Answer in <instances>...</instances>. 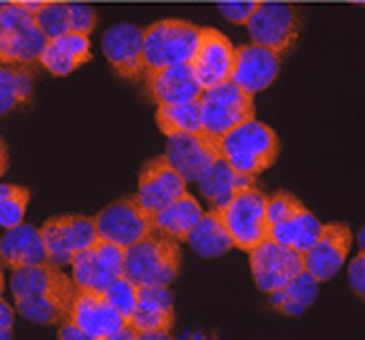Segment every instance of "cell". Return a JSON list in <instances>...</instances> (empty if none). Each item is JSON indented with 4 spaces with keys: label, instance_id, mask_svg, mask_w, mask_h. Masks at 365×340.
<instances>
[{
    "label": "cell",
    "instance_id": "1",
    "mask_svg": "<svg viewBox=\"0 0 365 340\" xmlns=\"http://www.w3.org/2000/svg\"><path fill=\"white\" fill-rule=\"evenodd\" d=\"M219 157L234 172L256 179L279 157V137L269 125L251 117L219 137Z\"/></svg>",
    "mask_w": 365,
    "mask_h": 340
},
{
    "label": "cell",
    "instance_id": "2",
    "mask_svg": "<svg viewBox=\"0 0 365 340\" xmlns=\"http://www.w3.org/2000/svg\"><path fill=\"white\" fill-rule=\"evenodd\" d=\"M182 269V251L179 241L162 234H149L137 244L125 249L122 278L142 286H172Z\"/></svg>",
    "mask_w": 365,
    "mask_h": 340
},
{
    "label": "cell",
    "instance_id": "3",
    "mask_svg": "<svg viewBox=\"0 0 365 340\" xmlns=\"http://www.w3.org/2000/svg\"><path fill=\"white\" fill-rule=\"evenodd\" d=\"M202 28L189 20H157L147 25L142 33V63L145 75L154 70L169 68V65H187L192 63L194 53L199 48Z\"/></svg>",
    "mask_w": 365,
    "mask_h": 340
},
{
    "label": "cell",
    "instance_id": "4",
    "mask_svg": "<svg viewBox=\"0 0 365 340\" xmlns=\"http://www.w3.org/2000/svg\"><path fill=\"white\" fill-rule=\"evenodd\" d=\"M40 3H3L0 8V60L3 65H23L33 68L40 60L45 38L35 25V10Z\"/></svg>",
    "mask_w": 365,
    "mask_h": 340
},
{
    "label": "cell",
    "instance_id": "5",
    "mask_svg": "<svg viewBox=\"0 0 365 340\" xmlns=\"http://www.w3.org/2000/svg\"><path fill=\"white\" fill-rule=\"evenodd\" d=\"M321 229L323 224L316 214L308 211L293 194L276 192L274 197H266V239L306 254L316 244Z\"/></svg>",
    "mask_w": 365,
    "mask_h": 340
},
{
    "label": "cell",
    "instance_id": "6",
    "mask_svg": "<svg viewBox=\"0 0 365 340\" xmlns=\"http://www.w3.org/2000/svg\"><path fill=\"white\" fill-rule=\"evenodd\" d=\"M251 117H256L254 97L246 95L231 80L207 87L199 95V120H202V132L207 137H224L229 130Z\"/></svg>",
    "mask_w": 365,
    "mask_h": 340
},
{
    "label": "cell",
    "instance_id": "7",
    "mask_svg": "<svg viewBox=\"0 0 365 340\" xmlns=\"http://www.w3.org/2000/svg\"><path fill=\"white\" fill-rule=\"evenodd\" d=\"M217 214L234 241V249L249 254L261 241H266V194L261 189H241L217 209Z\"/></svg>",
    "mask_w": 365,
    "mask_h": 340
},
{
    "label": "cell",
    "instance_id": "8",
    "mask_svg": "<svg viewBox=\"0 0 365 340\" xmlns=\"http://www.w3.org/2000/svg\"><path fill=\"white\" fill-rule=\"evenodd\" d=\"M40 236H43L45 251H48V264L58 266V269L70 266L75 254L90 249L97 241L95 221L90 216H77V214L48 219L40 226Z\"/></svg>",
    "mask_w": 365,
    "mask_h": 340
},
{
    "label": "cell",
    "instance_id": "9",
    "mask_svg": "<svg viewBox=\"0 0 365 340\" xmlns=\"http://www.w3.org/2000/svg\"><path fill=\"white\" fill-rule=\"evenodd\" d=\"M95 221L97 239L107 241V244H115L120 249L137 244L145 236L154 234L152 216L135 202V197L120 199V202L105 206L97 216H92Z\"/></svg>",
    "mask_w": 365,
    "mask_h": 340
},
{
    "label": "cell",
    "instance_id": "10",
    "mask_svg": "<svg viewBox=\"0 0 365 340\" xmlns=\"http://www.w3.org/2000/svg\"><path fill=\"white\" fill-rule=\"evenodd\" d=\"M246 28L254 45L284 55L298 40V13L286 3H256Z\"/></svg>",
    "mask_w": 365,
    "mask_h": 340
},
{
    "label": "cell",
    "instance_id": "11",
    "mask_svg": "<svg viewBox=\"0 0 365 340\" xmlns=\"http://www.w3.org/2000/svg\"><path fill=\"white\" fill-rule=\"evenodd\" d=\"M351 244L353 231L348 224H341V221L323 224L316 244L303 254V271L316 283L331 281L343 269V264H346Z\"/></svg>",
    "mask_w": 365,
    "mask_h": 340
},
{
    "label": "cell",
    "instance_id": "12",
    "mask_svg": "<svg viewBox=\"0 0 365 340\" xmlns=\"http://www.w3.org/2000/svg\"><path fill=\"white\" fill-rule=\"evenodd\" d=\"M122 264H125V249L107 241L97 239L90 249L75 254L70 261L73 269V283L85 291H105L115 278L122 276Z\"/></svg>",
    "mask_w": 365,
    "mask_h": 340
},
{
    "label": "cell",
    "instance_id": "13",
    "mask_svg": "<svg viewBox=\"0 0 365 340\" xmlns=\"http://www.w3.org/2000/svg\"><path fill=\"white\" fill-rule=\"evenodd\" d=\"M249 264L256 288L264 293H271L284 288L296 273L303 271V254L266 239L256 249L249 251Z\"/></svg>",
    "mask_w": 365,
    "mask_h": 340
},
{
    "label": "cell",
    "instance_id": "14",
    "mask_svg": "<svg viewBox=\"0 0 365 340\" xmlns=\"http://www.w3.org/2000/svg\"><path fill=\"white\" fill-rule=\"evenodd\" d=\"M164 159L184 182H197L219 159V139L207 137L204 132L169 135Z\"/></svg>",
    "mask_w": 365,
    "mask_h": 340
},
{
    "label": "cell",
    "instance_id": "15",
    "mask_svg": "<svg viewBox=\"0 0 365 340\" xmlns=\"http://www.w3.org/2000/svg\"><path fill=\"white\" fill-rule=\"evenodd\" d=\"M281 72V55L274 53L269 48H261V45H241L236 48L234 55V68H231V77L236 87L246 92V95L254 97L256 92L269 90L276 82Z\"/></svg>",
    "mask_w": 365,
    "mask_h": 340
},
{
    "label": "cell",
    "instance_id": "16",
    "mask_svg": "<svg viewBox=\"0 0 365 340\" xmlns=\"http://www.w3.org/2000/svg\"><path fill=\"white\" fill-rule=\"evenodd\" d=\"M234 55L236 48L224 33L217 28H202V38H199V48L192 58V72L202 90L214 85H221L231 77L234 68Z\"/></svg>",
    "mask_w": 365,
    "mask_h": 340
},
{
    "label": "cell",
    "instance_id": "17",
    "mask_svg": "<svg viewBox=\"0 0 365 340\" xmlns=\"http://www.w3.org/2000/svg\"><path fill=\"white\" fill-rule=\"evenodd\" d=\"M142 33L145 28L135 23H117L102 35V53L110 68L122 80H142L145 63H142Z\"/></svg>",
    "mask_w": 365,
    "mask_h": 340
},
{
    "label": "cell",
    "instance_id": "18",
    "mask_svg": "<svg viewBox=\"0 0 365 340\" xmlns=\"http://www.w3.org/2000/svg\"><path fill=\"white\" fill-rule=\"evenodd\" d=\"M187 192V182L174 172L164 157L147 159L140 172V184H137L135 202L147 211L149 216L162 211L174 199H179Z\"/></svg>",
    "mask_w": 365,
    "mask_h": 340
},
{
    "label": "cell",
    "instance_id": "19",
    "mask_svg": "<svg viewBox=\"0 0 365 340\" xmlns=\"http://www.w3.org/2000/svg\"><path fill=\"white\" fill-rule=\"evenodd\" d=\"M77 286L73 278L65 276L63 269L53 264H40V266H25V269H15L10 273V293L13 298H30V296H50L65 301L73 306Z\"/></svg>",
    "mask_w": 365,
    "mask_h": 340
},
{
    "label": "cell",
    "instance_id": "20",
    "mask_svg": "<svg viewBox=\"0 0 365 340\" xmlns=\"http://www.w3.org/2000/svg\"><path fill=\"white\" fill-rule=\"evenodd\" d=\"M70 323H75L80 331H85L87 336L102 340L110 333H117L120 328L127 326V321L107 303L102 291H85L77 288L73 306H70Z\"/></svg>",
    "mask_w": 365,
    "mask_h": 340
},
{
    "label": "cell",
    "instance_id": "21",
    "mask_svg": "<svg viewBox=\"0 0 365 340\" xmlns=\"http://www.w3.org/2000/svg\"><path fill=\"white\" fill-rule=\"evenodd\" d=\"M40 264H48V251L38 226L18 224L5 229V234L0 236V266L15 271Z\"/></svg>",
    "mask_w": 365,
    "mask_h": 340
},
{
    "label": "cell",
    "instance_id": "22",
    "mask_svg": "<svg viewBox=\"0 0 365 340\" xmlns=\"http://www.w3.org/2000/svg\"><path fill=\"white\" fill-rule=\"evenodd\" d=\"M147 92L157 105H179V102L199 100L202 85L192 72V65H169L145 75Z\"/></svg>",
    "mask_w": 365,
    "mask_h": 340
},
{
    "label": "cell",
    "instance_id": "23",
    "mask_svg": "<svg viewBox=\"0 0 365 340\" xmlns=\"http://www.w3.org/2000/svg\"><path fill=\"white\" fill-rule=\"evenodd\" d=\"M90 58H92L90 35L65 33V35H60V38H53L45 43L38 65H43V68L55 77H68V75H73L77 68L90 63Z\"/></svg>",
    "mask_w": 365,
    "mask_h": 340
},
{
    "label": "cell",
    "instance_id": "24",
    "mask_svg": "<svg viewBox=\"0 0 365 340\" xmlns=\"http://www.w3.org/2000/svg\"><path fill=\"white\" fill-rule=\"evenodd\" d=\"M137 333L167 331L174 326V296L169 286H142L137 293V308L130 318Z\"/></svg>",
    "mask_w": 365,
    "mask_h": 340
},
{
    "label": "cell",
    "instance_id": "25",
    "mask_svg": "<svg viewBox=\"0 0 365 340\" xmlns=\"http://www.w3.org/2000/svg\"><path fill=\"white\" fill-rule=\"evenodd\" d=\"M197 187H199V192H202V197L209 202V206L217 211L229 202L236 192H241V189H246V187H254V179L234 172V169L219 157L217 162L197 179Z\"/></svg>",
    "mask_w": 365,
    "mask_h": 340
},
{
    "label": "cell",
    "instance_id": "26",
    "mask_svg": "<svg viewBox=\"0 0 365 340\" xmlns=\"http://www.w3.org/2000/svg\"><path fill=\"white\" fill-rule=\"evenodd\" d=\"M204 209L197 202V197L189 192H184L179 199H174L169 206H164L162 211L152 214L154 231L162 236H169L174 241H184V236L197 226V221L202 219Z\"/></svg>",
    "mask_w": 365,
    "mask_h": 340
},
{
    "label": "cell",
    "instance_id": "27",
    "mask_svg": "<svg viewBox=\"0 0 365 340\" xmlns=\"http://www.w3.org/2000/svg\"><path fill=\"white\" fill-rule=\"evenodd\" d=\"M184 244L192 246L194 254H199L202 259H219V256H226L234 249V241H231L229 231L221 224L219 214L214 209L204 211L197 226L184 236Z\"/></svg>",
    "mask_w": 365,
    "mask_h": 340
},
{
    "label": "cell",
    "instance_id": "28",
    "mask_svg": "<svg viewBox=\"0 0 365 340\" xmlns=\"http://www.w3.org/2000/svg\"><path fill=\"white\" fill-rule=\"evenodd\" d=\"M316 298H318V283L306 271H301L284 288L269 293V306L276 308L279 313H284V316L298 318L316 303Z\"/></svg>",
    "mask_w": 365,
    "mask_h": 340
},
{
    "label": "cell",
    "instance_id": "29",
    "mask_svg": "<svg viewBox=\"0 0 365 340\" xmlns=\"http://www.w3.org/2000/svg\"><path fill=\"white\" fill-rule=\"evenodd\" d=\"M35 75L23 65H3L0 68V117L25 107L33 100Z\"/></svg>",
    "mask_w": 365,
    "mask_h": 340
},
{
    "label": "cell",
    "instance_id": "30",
    "mask_svg": "<svg viewBox=\"0 0 365 340\" xmlns=\"http://www.w3.org/2000/svg\"><path fill=\"white\" fill-rule=\"evenodd\" d=\"M154 120H157V127L164 137L202 132L199 100L179 102V105H157V115H154Z\"/></svg>",
    "mask_w": 365,
    "mask_h": 340
},
{
    "label": "cell",
    "instance_id": "31",
    "mask_svg": "<svg viewBox=\"0 0 365 340\" xmlns=\"http://www.w3.org/2000/svg\"><path fill=\"white\" fill-rule=\"evenodd\" d=\"M15 311H18V316H23L30 323L60 326L63 321H68L70 303L58 301V298H50V296H30V298H18L15 301Z\"/></svg>",
    "mask_w": 365,
    "mask_h": 340
},
{
    "label": "cell",
    "instance_id": "32",
    "mask_svg": "<svg viewBox=\"0 0 365 340\" xmlns=\"http://www.w3.org/2000/svg\"><path fill=\"white\" fill-rule=\"evenodd\" d=\"M28 202L30 192L25 187L0 182V226L3 229H13V226L23 224Z\"/></svg>",
    "mask_w": 365,
    "mask_h": 340
},
{
    "label": "cell",
    "instance_id": "33",
    "mask_svg": "<svg viewBox=\"0 0 365 340\" xmlns=\"http://www.w3.org/2000/svg\"><path fill=\"white\" fill-rule=\"evenodd\" d=\"M35 25L48 40L70 33L68 3H40L35 10Z\"/></svg>",
    "mask_w": 365,
    "mask_h": 340
},
{
    "label": "cell",
    "instance_id": "34",
    "mask_svg": "<svg viewBox=\"0 0 365 340\" xmlns=\"http://www.w3.org/2000/svg\"><path fill=\"white\" fill-rule=\"evenodd\" d=\"M102 293H105L107 303H110V306L130 323L132 313H135V308H137V293H140V288H137L135 283L127 281V278L120 276V278H115Z\"/></svg>",
    "mask_w": 365,
    "mask_h": 340
},
{
    "label": "cell",
    "instance_id": "35",
    "mask_svg": "<svg viewBox=\"0 0 365 340\" xmlns=\"http://www.w3.org/2000/svg\"><path fill=\"white\" fill-rule=\"evenodd\" d=\"M68 15H70V33L90 35L97 25V13L95 8L85 3H68Z\"/></svg>",
    "mask_w": 365,
    "mask_h": 340
},
{
    "label": "cell",
    "instance_id": "36",
    "mask_svg": "<svg viewBox=\"0 0 365 340\" xmlns=\"http://www.w3.org/2000/svg\"><path fill=\"white\" fill-rule=\"evenodd\" d=\"M254 8L256 0H226V3H219V13L234 25H246Z\"/></svg>",
    "mask_w": 365,
    "mask_h": 340
},
{
    "label": "cell",
    "instance_id": "37",
    "mask_svg": "<svg viewBox=\"0 0 365 340\" xmlns=\"http://www.w3.org/2000/svg\"><path fill=\"white\" fill-rule=\"evenodd\" d=\"M348 278H351L353 293H356L358 298H363L365 296V254L363 251L351 261V273H348Z\"/></svg>",
    "mask_w": 365,
    "mask_h": 340
},
{
    "label": "cell",
    "instance_id": "38",
    "mask_svg": "<svg viewBox=\"0 0 365 340\" xmlns=\"http://www.w3.org/2000/svg\"><path fill=\"white\" fill-rule=\"evenodd\" d=\"M58 338H60V340H97V338H92V336H87L85 331H80V328H77L75 323H70V321H63V323H60Z\"/></svg>",
    "mask_w": 365,
    "mask_h": 340
},
{
    "label": "cell",
    "instance_id": "39",
    "mask_svg": "<svg viewBox=\"0 0 365 340\" xmlns=\"http://www.w3.org/2000/svg\"><path fill=\"white\" fill-rule=\"evenodd\" d=\"M13 321H15V308L10 303H5L3 296H0V328H13Z\"/></svg>",
    "mask_w": 365,
    "mask_h": 340
},
{
    "label": "cell",
    "instance_id": "40",
    "mask_svg": "<svg viewBox=\"0 0 365 340\" xmlns=\"http://www.w3.org/2000/svg\"><path fill=\"white\" fill-rule=\"evenodd\" d=\"M102 340H137V331L130 326V323H127L125 328H120L117 333H110V336L102 338Z\"/></svg>",
    "mask_w": 365,
    "mask_h": 340
},
{
    "label": "cell",
    "instance_id": "41",
    "mask_svg": "<svg viewBox=\"0 0 365 340\" xmlns=\"http://www.w3.org/2000/svg\"><path fill=\"white\" fill-rule=\"evenodd\" d=\"M137 340H174V338L167 331H147V333H137Z\"/></svg>",
    "mask_w": 365,
    "mask_h": 340
},
{
    "label": "cell",
    "instance_id": "42",
    "mask_svg": "<svg viewBox=\"0 0 365 340\" xmlns=\"http://www.w3.org/2000/svg\"><path fill=\"white\" fill-rule=\"evenodd\" d=\"M5 172H8V147H5V142L0 139V179H3Z\"/></svg>",
    "mask_w": 365,
    "mask_h": 340
},
{
    "label": "cell",
    "instance_id": "43",
    "mask_svg": "<svg viewBox=\"0 0 365 340\" xmlns=\"http://www.w3.org/2000/svg\"><path fill=\"white\" fill-rule=\"evenodd\" d=\"M3 288H5V278H3V266H0V296H3Z\"/></svg>",
    "mask_w": 365,
    "mask_h": 340
},
{
    "label": "cell",
    "instance_id": "44",
    "mask_svg": "<svg viewBox=\"0 0 365 340\" xmlns=\"http://www.w3.org/2000/svg\"><path fill=\"white\" fill-rule=\"evenodd\" d=\"M192 340H217L214 336H192Z\"/></svg>",
    "mask_w": 365,
    "mask_h": 340
},
{
    "label": "cell",
    "instance_id": "45",
    "mask_svg": "<svg viewBox=\"0 0 365 340\" xmlns=\"http://www.w3.org/2000/svg\"><path fill=\"white\" fill-rule=\"evenodd\" d=\"M0 68H3V60H0Z\"/></svg>",
    "mask_w": 365,
    "mask_h": 340
},
{
    "label": "cell",
    "instance_id": "46",
    "mask_svg": "<svg viewBox=\"0 0 365 340\" xmlns=\"http://www.w3.org/2000/svg\"><path fill=\"white\" fill-rule=\"evenodd\" d=\"M0 8H3V3H0Z\"/></svg>",
    "mask_w": 365,
    "mask_h": 340
}]
</instances>
